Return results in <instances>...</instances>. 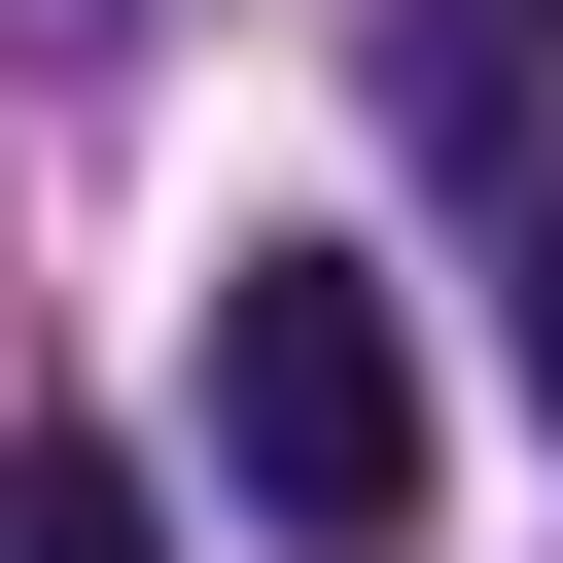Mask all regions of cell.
Instances as JSON below:
<instances>
[{
    "label": "cell",
    "instance_id": "cell-1",
    "mask_svg": "<svg viewBox=\"0 0 563 563\" xmlns=\"http://www.w3.org/2000/svg\"><path fill=\"white\" fill-rule=\"evenodd\" d=\"M176 387H211V493H246L282 563H387V528H422V352H387L352 246H211V352H176Z\"/></svg>",
    "mask_w": 563,
    "mask_h": 563
},
{
    "label": "cell",
    "instance_id": "cell-2",
    "mask_svg": "<svg viewBox=\"0 0 563 563\" xmlns=\"http://www.w3.org/2000/svg\"><path fill=\"white\" fill-rule=\"evenodd\" d=\"M0 563H176V493L141 457H0Z\"/></svg>",
    "mask_w": 563,
    "mask_h": 563
},
{
    "label": "cell",
    "instance_id": "cell-3",
    "mask_svg": "<svg viewBox=\"0 0 563 563\" xmlns=\"http://www.w3.org/2000/svg\"><path fill=\"white\" fill-rule=\"evenodd\" d=\"M528 387H563V176H528Z\"/></svg>",
    "mask_w": 563,
    "mask_h": 563
}]
</instances>
